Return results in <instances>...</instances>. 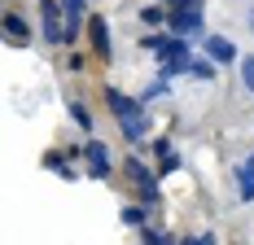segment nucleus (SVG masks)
<instances>
[{
    "label": "nucleus",
    "instance_id": "16",
    "mask_svg": "<svg viewBox=\"0 0 254 245\" xmlns=\"http://www.w3.org/2000/svg\"><path fill=\"white\" fill-rule=\"evenodd\" d=\"M215 70H219V66H215L210 57H202V61H193V66H189V74H193V79H206V83L215 79Z\"/></svg>",
    "mask_w": 254,
    "mask_h": 245
},
{
    "label": "nucleus",
    "instance_id": "14",
    "mask_svg": "<svg viewBox=\"0 0 254 245\" xmlns=\"http://www.w3.org/2000/svg\"><path fill=\"white\" fill-rule=\"evenodd\" d=\"M62 158H66V153H44V167H49V171H57L62 175V180H75V167H70V162H62Z\"/></svg>",
    "mask_w": 254,
    "mask_h": 245
},
{
    "label": "nucleus",
    "instance_id": "12",
    "mask_svg": "<svg viewBox=\"0 0 254 245\" xmlns=\"http://www.w3.org/2000/svg\"><path fill=\"white\" fill-rule=\"evenodd\" d=\"M119 219H123V228H149V206H123L119 210Z\"/></svg>",
    "mask_w": 254,
    "mask_h": 245
},
{
    "label": "nucleus",
    "instance_id": "2",
    "mask_svg": "<svg viewBox=\"0 0 254 245\" xmlns=\"http://www.w3.org/2000/svg\"><path fill=\"white\" fill-rule=\"evenodd\" d=\"M62 18H66V13H62V0H40V31H44L49 44H70Z\"/></svg>",
    "mask_w": 254,
    "mask_h": 245
},
{
    "label": "nucleus",
    "instance_id": "18",
    "mask_svg": "<svg viewBox=\"0 0 254 245\" xmlns=\"http://www.w3.org/2000/svg\"><path fill=\"white\" fill-rule=\"evenodd\" d=\"M241 88L254 97V57H241Z\"/></svg>",
    "mask_w": 254,
    "mask_h": 245
},
{
    "label": "nucleus",
    "instance_id": "7",
    "mask_svg": "<svg viewBox=\"0 0 254 245\" xmlns=\"http://www.w3.org/2000/svg\"><path fill=\"white\" fill-rule=\"evenodd\" d=\"M167 26H171V35H197V31H206V18L202 13H167Z\"/></svg>",
    "mask_w": 254,
    "mask_h": 245
},
{
    "label": "nucleus",
    "instance_id": "15",
    "mask_svg": "<svg viewBox=\"0 0 254 245\" xmlns=\"http://www.w3.org/2000/svg\"><path fill=\"white\" fill-rule=\"evenodd\" d=\"M140 241H145V245H180V237L158 232V228H140Z\"/></svg>",
    "mask_w": 254,
    "mask_h": 245
},
{
    "label": "nucleus",
    "instance_id": "5",
    "mask_svg": "<svg viewBox=\"0 0 254 245\" xmlns=\"http://www.w3.org/2000/svg\"><path fill=\"white\" fill-rule=\"evenodd\" d=\"M0 26H4V44H13V49H26V44H31V22H26L22 13L9 9V13L0 18Z\"/></svg>",
    "mask_w": 254,
    "mask_h": 245
},
{
    "label": "nucleus",
    "instance_id": "13",
    "mask_svg": "<svg viewBox=\"0 0 254 245\" xmlns=\"http://www.w3.org/2000/svg\"><path fill=\"white\" fill-rule=\"evenodd\" d=\"M66 114L75 119L79 131H92V127H97V122H92V114H88V105H79V101H66Z\"/></svg>",
    "mask_w": 254,
    "mask_h": 245
},
{
    "label": "nucleus",
    "instance_id": "1",
    "mask_svg": "<svg viewBox=\"0 0 254 245\" xmlns=\"http://www.w3.org/2000/svg\"><path fill=\"white\" fill-rule=\"evenodd\" d=\"M123 167H127V175H131V184H136V197H140V206H158V201H162V193H158V180L149 175V167H145L136 153L127 158Z\"/></svg>",
    "mask_w": 254,
    "mask_h": 245
},
{
    "label": "nucleus",
    "instance_id": "19",
    "mask_svg": "<svg viewBox=\"0 0 254 245\" xmlns=\"http://www.w3.org/2000/svg\"><path fill=\"white\" fill-rule=\"evenodd\" d=\"M140 22H145V26H162V22H167V13L149 4V9H140Z\"/></svg>",
    "mask_w": 254,
    "mask_h": 245
},
{
    "label": "nucleus",
    "instance_id": "17",
    "mask_svg": "<svg viewBox=\"0 0 254 245\" xmlns=\"http://www.w3.org/2000/svg\"><path fill=\"white\" fill-rule=\"evenodd\" d=\"M206 0H167V13H202Z\"/></svg>",
    "mask_w": 254,
    "mask_h": 245
},
{
    "label": "nucleus",
    "instance_id": "8",
    "mask_svg": "<svg viewBox=\"0 0 254 245\" xmlns=\"http://www.w3.org/2000/svg\"><path fill=\"white\" fill-rule=\"evenodd\" d=\"M62 13H66V35H70V40L79 35V26H88V18H92L83 0H62Z\"/></svg>",
    "mask_w": 254,
    "mask_h": 245
},
{
    "label": "nucleus",
    "instance_id": "9",
    "mask_svg": "<svg viewBox=\"0 0 254 245\" xmlns=\"http://www.w3.org/2000/svg\"><path fill=\"white\" fill-rule=\"evenodd\" d=\"M206 57L215 66H228V61H237V49H232V40H224V35H206Z\"/></svg>",
    "mask_w": 254,
    "mask_h": 245
},
{
    "label": "nucleus",
    "instance_id": "10",
    "mask_svg": "<svg viewBox=\"0 0 254 245\" xmlns=\"http://www.w3.org/2000/svg\"><path fill=\"white\" fill-rule=\"evenodd\" d=\"M153 153H158V171L162 175H171L184 167V158H180V149L171 145V140H153Z\"/></svg>",
    "mask_w": 254,
    "mask_h": 245
},
{
    "label": "nucleus",
    "instance_id": "3",
    "mask_svg": "<svg viewBox=\"0 0 254 245\" xmlns=\"http://www.w3.org/2000/svg\"><path fill=\"white\" fill-rule=\"evenodd\" d=\"M105 105L114 110L119 127H123V122H136V119H145V105H140V97H127V92H119V88H105Z\"/></svg>",
    "mask_w": 254,
    "mask_h": 245
},
{
    "label": "nucleus",
    "instance_id": "6",
    "mask_svg": "<svg viewBox=\"0 0 254 245\" xmlns=\"http://www.w3.org/2000/svg\"><path fill=\"white\" fill-rule=\"evenodd\" d=\"M83 158H88V175H97V180H105V175L114 171V162H110V149H105L101 140H88V145H83Z\"/></svg>",
    "mask_w": 254,
    "mask_h": 245
},
{
    "label": "nucleus",
    "instance_id": "4",
    "mask_svg": "<svg viewBox=\"0 0 254 245\" xmlns=\"http://www.w3.org/2000/svg\"><path fill=\"white\" fill-rule=\"evenodd\" d=\"M88 40H92V53H97L101 61H110V57H114V40H110V22H105L101 13H92V18H88Z\"/></svg>",
    "mask_w": 254,
    "mask_h": 245
},
{
    "label": "nucleus",
    "instance_id": "20",
    "mask_svg": "<svg viewBox=\"0 0 254 245\" xmlns=\"http://www.w3.org/2000/svg\"><path fill=\"white\" fill-rule=\"evenodd\" d=\"M180 245H215V232H197V237H180Z\"/></svg>",
    "mask_w": 254,
    "mask_h": 245
},
{
    "label": "nucleus",
    "instance_id": "11",
    "mask_svg": "<svg viewBox=\"0 0 254 245\" xmlns=\"http://www.w3.org/2000/svg\"><path fill=\"white\" fill-rule=\"evenodd\" d=\"M237 197L241 201H254V153H246L241 167H237Z\"/></svg>",
    "mask_w": 254,
    "mask_h": 245
}]
</instances>
